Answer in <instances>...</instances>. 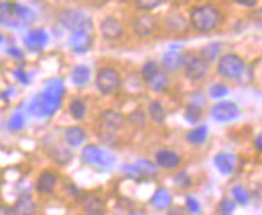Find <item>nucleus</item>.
<instances>
[{
  "label": "nucleus",
  "mask_w": 262,
  "mask_h": 215,
  "mask_svg": "<svg viewBox=\"0 0 262 215\" xmlns=\"http://www.w3.org/2000/svg\"><path fill=\"white\" fill-rule=\"evenodd\" d=\"M161 67H159V64L156 63V61H146L143 66H142V69H140V76H142V79H143V82H146L148 79L150 77H153Z\"/></svg>",
  "instance_id": "38"
},
{
  "label": "nucleus",
  "mask_w": 262,
  "mask_h": 215,
  "mask_svg": "<svg viewBox=\"0 0 262 215\" xmlns=\"http://www.w3.org/2000/svg\"><path fill=\"white\" fill-rule=\"evenodd\" d=\"M7 53L11 56V58H15V60H23V58H25V55H23V52H21L19 49H16V47H10V49L7 50Z\"/></svg>",
  "instance_id": "44"
},
{
  "label": "nucleus",
  "mask_w": 262,
  "mask_h": 215,
  "mask_svg": "<svg viewBox=\"0 0 262 215\" xmlns=\"http://www.w3.org/2000/svg\"><path fill=\"white\" fill-rule=\"evenodd\" d=\"M246 71L245 60L236 53L221 55L217 60V74L225 81H240Z\"/></svg>",
  "instance_id": "4"
},
{
  "label": "nucleus",
  "mask_w": 262,
  "mask_h": 215,
  "mask_svg": "<svg viewBox=\"0 0 262 215\" xmlns=\"http://www.w3.org/2000/svg\"><path fill=\"white\" fill-rule=\"evenodd\" d=\"M211 117L219 124L233 122L240 117V108L235 101H219L211 108Z\"/></svg>",
  "instance_id": "11"
},
{
  "label": "nucleus",
  "mask_w": 262,
  "mask_h": 215,
  "mask_svg": "<svg viewBox=\"0 0 262 215\" xmlns=\"http://www.w3.org/2000/svg\"><path fill=\"white\" fill-rule=\"evenodd\" d=\"M184 117L188 124H191V126H196V124L201 121L203 117V106L200 105H195V103H190L187 105L185 108V112H184Z\"/></svg>",
  "instance_id": "31"
},
{
  "label": "nucleus",
  "mask_w": 262,
  "mask_h": 215,
  "mask_svg": "<svg viewBox=\"0 0 262 215\" xmlns=\"http://www.w3.org/2000/svg\"><path fill=\"white\" fill-rule=\"evenodd\" d=\"M15 213L18 215H34L37 212V204L29 195H21L15 202Z\"/></svg>",
  "instance_id": "25"
},
{
  "label": "nucleus",
  "mask_w": 262,
  "mask_h": 215,
  "mask_svg": "<svg viewBox=\"0 0 262 215\" xmlns=\"http://www.w3.org/2000/svg\"><path fill=\"white\" fill-rule=\"evenodd\" d=\"M232 198H233V201L236 202V204H240V206H248L249 199H251V196H249L248 191L240 185L232 188Z\"/></svg>",
  "instance_id": "35"
},
{
  "label": "nucleus",
  "mask_w": 262,
  "mask_h": 215,
  "mask_svg": "<svg viewBox=\"0 0 262 215\" xmlns=\"http://www.w3.org/2000/svg\"><path fill=\"white\" fill-rule=\"evenodd\" d=\"M25 126H26V117L21 111L13 112L11 117L8 119V130H11V132H19Z\"/></svg>",
  "instance_id": "33"
},
{
  "label": "nucleus",
  "mask_w": 262,
  "mask_h": 215,
  "mask_svg": "<svg viewBox=\"0 0 262 215\" xmlns=\"http://www.w3.org/2000/svg\"><path fill=\"white\" fill-rule=\"evenodd\" d=\"M49 156L50 159L58 164V165H66L70 164L71 159H73V151L70 146H64V145H55L53 148L49 151Z\"/></svg>",
  "instance_id": "23"
},
{
  "label": "nucleus",
  "mask_w": 262,
  "mask_h": 215,
  "mask_svg": "<svg viewBox=\"0 0 262 215\" xmlns=\"http://www.w3.org/2000/svg\"><path fill=\"white\" fill-rule=\"evenodd\" d=\"M169 76H167V73L164 71V69H159L153 77H150L148 81L145 82L148 87H150L153 92H166L167 90V87H169Z\"/></svg>",
  "instance_id": "26"
},
{
  "label": "nucleus",
  "mask_w": 262,
  "mask_h": 215,
  "mask_svg": "<svg viewBox=\"0 0 262 215\" xmlns=\"http://www.w3.org/2000/svg\"><path fill=\"white\" fill-rule=\"evenodd\" d=\"M61 103H63V98L55 97L47 92H42L29 101L28 109L34 117H52L55 112L61 108Z\"/></svg>",
  "instance_id": "5"
},
{
  "label": "nucleus",
  "mask_w": 262,
  "mask_h": 215,
  "mask_svg": "<svg viewBox=\"0 0 262 215\" xmlns=\"http://www.w3.org/2000/svg\"><path fill=\"white\" fill-rule=\"evenodd\" d=\"M63 138H64V143L70 146V148H79V146H82L85 143V138H87V133L82 127L79 126H71L64 129V133H63Z\"/></svg>",
  "instance_id": "20"
},
{
  "label": "nucleus",
  "mask_w": 262,
  "mask_h": 215,
  "mask_svg": "<svg viewBox=\"0 0 262 215\" xmlns=\"http://www.w3.org/2000/svg\"><path fill=\"white\" fill-rule=\"evenodd\" d=\"M70 49L74 53H87L92 49V36L89 31H74L70 39Z\"/></svg>",
  "instance_id": "19"
},
{
  "label": "nucleus",
  "mask_w": 262,
  "mask_h": 215,
  "mask_svg": "<svg viewBox=\"0 0 262 215\" xmlns=\"http://www.w3.org/2000/svg\"><path fill=\"white\" fill-rule=\"evenodd\" d=\"M158 165L148 159H139L135 164H129L126 167H122L124 174L129 178L142 182V180H155L158 178Z\"/></svg>",
  "instance_id": "9"
},
{
  "label": "nucleus",
  "mask_w": 262,
  "mask_h": 215,
  "mask_svg": "<svg viewBox=\"0 0 262 215\" xmlns=\"http://www.w3.org/2000/svg\"><path fill=\"white\" fill-rule=\"evenodd\" d=\"M146 112H148V117H150L155 124H158V126H161V124L166 122L167 111L159 100L150 101V103H148V108H146Z\"/></svg>",
  "instance_id": "24"
},
{
  "label": "nucleus",
  "mask_w": 262,
  "mask_h": 215,
  "mask_svg": "<svg viewBox=\"0 0 262 215\" xmlns=\"http://www.w3.org/2000/svg\"><path fill=\"white\" fill-rule=\"evenodd\" d=\"M124 122H126L124 114L115 109H106L98 117L100 129L103 130V133H116L124 127Z\"/></svg>",
  "instance_id": "13"
},
{
  "label": "nucleus",
  "mask_w": 262,
  "mask_h": 215,
  "mask_svg": "<svg viewBox=\"0 0 262 215\" xmlns=\"http://www.w3.org/2000/svg\"><path fill=\"white\" fill-rule=\"evenodd\" d=\"M81 207H82L84 213H87V215H103L106 210L105 201L95 193H89V195L82 196Z\"/></svg>",
  "instance_id": "17"
},
{
  "label": "nucleus",
  "mask_w": 262,
  "mask_h": 215,
  "mask_svg": "<svg viewBox=\"0 0 262 215\" xmlns=\"http://www.w3.org/2000/svg\"><path fill=\"white\" fill-rule=\"evenodd\" d=\"M71 81L76 87H85L90 81V69L85 64H77L71 71Z\"/></svg>",
  "instance_id": "27"
},
{
  "label": "nucleus",
  "mask_w": 262,
  "mask_h": 215,
  "mask_svg": "<svg viewBox=\"0 0 262 215\" xmlns=\"http://www.w3.org/2000/svg\"><path fill=\"white\" fill-rule=\"evenodd\" d=\"M185 207L190 213H200L201 212V206H200V202L196 198H193V196H187L185 198Z\"/></svg>",
  "instance_id": "42"
},
{
  "label": "nucleus",
  "mask_w": 262,
  "mask_h": 215,
  "mask_svg": "<svg viewBox=\"0 0 262 215\" xmlns=\"http://www.w3.org/2000/svg\"><path fill=\"white\" fill-rule=\"evenodd\" d=\"M182 210H184V209H180V207H176V209H170V210H169V213H184V212H182Z\"/></svg>",
  "instance_id": "48"
},
{
  "label": "nucleus",
  "mask_w": 262,
  "mask_h": 215,
  "mask_svg": "<svg viewBox=\"0 0 262 215\" xmlns=\"http://www.w3.org/2000/svg\"><path fill=\"white\" fill-rule=\"evenodd\" d=\"M208 132H209L208 126H196L195 129H191L185 135V140H187V143H190L193 146H200L208 140Z\"/></svg>",
  "instance_id": "29"
},
{
  "label": "nucleus",
  "mask_w": 262,
  "mask_h": 215,
  "mask_svg": "<svg viewBox=\"0 0 262 215\" xmlns=\"http://www.w3.org/2000/svg\"><path fill=\"white\" fill-rule=\"evenodd\" d=\"M70 114L76 121H81V119L85 117V114H87V105H85V101L82 98L71 100V103H70Z\"/></svg>",
  "instance_id": "30"
},
{
  "label": "nucleus",
  "mask_w": 262,
  "mask_h": 215,
  "mask_svg": "<svg viewBox=\"0 0 262 215\" xmlns=\"http://www.w3.org/2000/svg\"><path fill=\"white\" fill-rule=\"evenodd\" d=\"M134 4L140 11H153L163 4V0H134Z\"/></svg>",
  "instance_id": "39"
},
{
  "label": "nucleus",
  "mask_w": 262,
  "mask_h": 215,
  "mask_svg": "<svg viewBox=\"0 0 262 215\" xmlns=\"http://www.w3.org/2000/svg\"><path fill=\"white\" fill-rule=\"evenodd\" d=\"M43 92L52 93V95L60 97V98H64V85H63V81H61V79H50V81L45 82Z\"/></svg>",
  "instance_id": "32"
},
{
  "label": "nucleus",
  "mask_w": 262,
  "mask_h": 215,
  "mask_svg": "<svg viewBox=\"0 0 262 215\" xmlns=\"http://www.w3.org/2000/svg\"><path fill=\"white\" fill-rule=\"evenodd\" d=\"M34 19H36V13L28 5L13 2V0L0 2V26L10 29H21L28 28Z\"/></svg>",
  "instance_id": "1"
},
{
  "label": "nucleus",
  "mask_w": 262,
  "mask_h": 215,
  "mask_svg": "<svg viewBox=\"0 0 262 215\" xmlns=\"http://www.w3.org/2000/svg\"><path fill=\"white\" fill-rule=\"evenodd\" d=\"M122 84V77L118 69L111 66L100 67L95 76V87L101 95H113L116 93Z\"/></svg>",
  "instance_id": "6"
},
{
  "label": "nucleus",
  "mask_w": 262,
  "mask_h": 215,
  "mask_svg": "<svg viewBox=\"0 0 262 215\" xmlns=\"http://www.w3.org/2000/svg\"><path fill=\"white\" fill-rule=\"evenodd\" d=\"M236 164L238 159L232 153H217L214 156V167L225 177L232 175L236 171Z\"/></svg>",
  "instance_id": "18"
},
{
  "label": "nucleus",
  "mask_w": 262,
  "mask_h": 215,
  "mask_svg": "<svg viewBox=\"0 0 262 215\" xmlns=\"http://www.w3.org/2000/svg\"><path fill=\"white\" fill-rule=\"evenodd\" d=\"M235 207H236V202L230 198H224L221 202H219V206H217V210L219 213H224V215H230L235 212Z\"/></svg>",
  "instance_id": "41"
},
{
  "label": "nucleus",
  "mask_w": 262,
  "mask_h": 215,
  "mask_svg": "<svg viewBox=\"0 0 262 215\" xmlns=\"http://www.w3.org/2000/svg\"><path fill=\"white\" fill-rule=\"evenodd\" d=\"M155 164L159 169H166V171H174L182 164V156L172 150H159L155 154Z\"/></svg>",
  "instance_id": "15"
},
{
  "label": "nucleus",
  "mask_w": 262,
  "mask_h": 215,
  "mask_svg": "<svg viewBox=\"0 0 262 215\" xmlns=\"http://www.w3.org/2000/svg\"><path fill=\"white\" fill-rule=\"evenodd\" d=\"M182 69H184L187 79L190 81H203V79H206L208 73H209V63L204 61L200 53H184V66H182Z\"/></svg>",
  "instance_id": "8"
},
{
  "label": "nucleus",
  "mask_w": 262,
  "mask_h": 215,
  "mask_svg": "<svg viewBox=\"0 0 262 215\" xmlns=\"http://www.w3.org/2000/svg\"><path fill=\"white\" fill-rule=\"evenodd\" d=\"M188 21L195 31L201 34H208L219 28V25L222 22V11L212 4H204L195 7L190 11Z\"/></svg>",
  "instance_id": "2"
},
{
  "label": "nucleus",
  "mask_w": 262,
  "mask_h": 215,
  "mask_svg": "<svg viewBox=\"0 0 262 215\" xmlns=\"http://www.w3.org/2000/svg\"><path fill=\"white\" fill-rule=\"evenodd\" d=\"M15 213V209L10 207V206H5V204H0V215H13Z\"/></svg>",
  "instance_id": "46"
},
{
  "label": "nucleus",
  "mask_w": 262,
  "mask_h": 215,
  "mask_svg": "<svg viewBox=\"0 0 262 215\" xmlns=\"http://www.w3.org/2000/svg\"><path fill=\"white\" fill-rule=\"evenodd\" d=\"M161 66L163 69L169 74V73H177L179 69H182L184 66V53H180L177 50H169L161 60Z\"/></svg>",
  "instance_id": "21"
},
{
  "label": "nucleus",
  "mask_w": 262,
  "mask_h": 215,
  "mask_svg": "<svg viewBox=\"0 0 262 215\" xmlns=\"http://www.w3.org/2000/svg\"><path fill=\"white\" fill-rule=\"evenodd\" d=\"M81 159L85 165L100 169V171H108L116 162V157L111 151L101 148L98 145H87L82 148Z\"/></svg>",
  "instance_id": "3"
},
{
  "label": "nucleus",
  "mask_w": 262,
  "mask_h": 215,
  "mask_svg": "<svg viewBox=\"0 0 262 215\" xmlns=\"http://www.w3.org/2000/svg\"><path fill=\"white\" fill-rule=\"evenodd\" d=\"M229 92H230V90H229V87H227V85H224V84H214L209 88V97L214 98V100H222L224 97L229 95Z\"/></svg>",
  "instance_id": "40"
},
{
  "label": "nucleus",
  "mask_w": 262,
  "mask_h": 215,
  "mask_svg": "<svg viewBox=\"0 0 262 215\" xmlns=\"http://www.w3.org/2000/svg\"><path fill=\"white\" fill-rule=\"evenodd\" d=\"M235 2H236L238 5L245 7V8H254V7L257 5L259 0H235Z\"/></svg>",
  "instance_id": "45"
},
{
  "label": "nucleus",
  "mask_w": 262,
  "mask_h": 215,
  "mask_svg": "<svg viewBox=\"0 0 262 215\" xmlns=\"http://www.w3.org/2000/svg\"><path fill=\"white\" fill-rule=\"evenodd\" d=\"M49 45V34L43 29H29L25 36V47L29 52H42Z\"/></svg>",
  "instance_id": "14"
},
{
  "label": "nucleus",
  "mask_w": 262,
  "mask_h": 215,
  "mask_svg": "<svg viewBox=\"0 0 262 215\" xmlns=\"http://www.w3.org/2000/svg\"><path fill=\"white\" fill-rule=\"evenodd\" d=\"M100 34L106 42H118L124 36V26L116 16H105L100 22Z\"/></svg>",
  "instance_id": "12"
},
{
  "label": "nucleus",
  "mask_w": 262,
  "mask_h": 215,
  "mask_svg": "<svg viewBox=\"0 0 262 215\" xmlns=\"http://www.w3.org/2000/svg\"><path fill=\"white\" fill-rule=\"evenodd\" d=\"M150 206L158 210H166L172 206V195L166 188H158L150 198Z\"/></svg>",
  "instance_id": "22"
},
{
  "label": "nucleus",
  "mask_w": 262,
  "mask_h": 215,
  "mask_svg": "<svg viewBox=\"0 0 262 215\" xmlns=\"http://www.w3.org/2000/svg\"><path fill=\"white\" fill-rule=\"evenodd\" d=\"M126 121L130 124V126H134L137 129H142V127L146 126V114H145L142 109H135V111H132L130 114L126 117Z\"/></svg>",
  "instance_id": "34"
},
{
  "label": "nucleus",
  "mask_w": 262,
  "mask_h": 215,
  "mask_svg": "<svg viewBox=\"0 0 262 215\" xmlns=\"http://www.w3.org/2000/svg\"><path fill=\"white\" fill-rule=\"evenodd\" d=\"M172 182L176 183V186H179L180 189H187L193 185V180L191 175L187 171H180L172 177Z\"/></svg>",
  "instance_id": "36"
},
{
  "label": "nucleus",
  "mask_w": 262,
  "mask_h": 215,
  "mask_svg": "<svg viewBox=\"0 0 262 215\" xmlns=\"http://www.w3.org/2000/svg\"><path fill=\"white\" fill-rule=\"evenodd\" d=\"M58 22L68 31H90L92 29V19H90L81 10H63L58 13Z\"/></svg>",
  "instance_id": "7"
},
{
  "label": "nucleus",
  "mask_w": 262,
  "mask_h": 215,
  "mask_svg": "<svg viewBox=\"0 0 262 215\" xmlns=\"http://www.w3.org/2000/svg\"><path fill=\"white\" fill-rule=\"evenodd\" d=\"M0 186H2V177H0Z\"/></svg>",
  "instance_id": "51"
},
{
  "label": "nucleus",
  "mask_w": 262,
  "mask_h": 215,
  "mask_svg": "<svg viewBox=\"0 0 262 215\" xmlns=\"http://www.w3.org/2000/svg\"><path fill=\"white\" fill-rule=\"evenodd\" d=\"M166 25H167V28L170 29V31H180V29H184L185 26H187V21H185V18L182 16V15H170V16H167L166 18Z\"/></svg>",
  "instance_id": "37"
},
{
  "label": "nucleus",
  "mask_w": 262,
  "mask_h": 215,
  "mask_svg": "<svg viewBox=\"0 0 262 215\" xmlns=\"http://www.w3.org/2000/svg\"><path fill=\"white\" fill-rule=\"evenodd\" d=\"M130 26H132V32L137 37L148 39L155 36V32L158 31V19L153 15H150V11H142L140 15H137L132 19Z\"/></svg>",
  "instance_id": "10"
},
{
  "label": "nucleus",
  "mask_w": 262,
  "mask_h": 215,
  "mask_svg": "<svg viewBox=\"0 0 262 215\" xmlns=\"http://www.w3.org/2000/svg\"><path fill=\"white\" fill-rule=\"evenodd\" d=\"M106 2V0H94V4H95V7H100V5H103Z\"/></svg>",
  "instance_id": "49"
},
{
  "label": "nucleus",
  "mask_w": 262,
  "mask_h": 215,
  "mask_svg": "<svg viewBox=\"0 0 262 215\" xmlns=\"http://www.w3.org/2000/svg\"><path fill=\"white\" fill-rule=\"evenodd\" d=\"M254 145H256L257 151H260V153H262V135H259V137L254 140Z\"/></svg>",
  "instance_id": "47"
},
{
  "label": "nucleus",
  "mask_w": 262,
  "mask_h": 215,
  "mask_svg": "<svg viewBox=\"0 0 262 215\" xmlns=\"http://www.w3.org/2000/svg\"><path fill=\"white\" fill-rule=\"evenodd\" d=\"M221 55H222V43L221 42H211L208 45H204V47H201V50H200V56L208 63L219 60Z\"/></svg>",
  "instance_id": "28"
},
{
  "label": "nucleus",
  "mask_w": 262,
  "mask_h": 215,
  "mask_svg": "<svg viewBox=\"0 0 262 215\" xmlns=\"http://www.w3.org/2000/svg\"><path fill=\"white\" fill-rule=\"evenodd\" d=\"M4 42V36H2V34H0V43H2Z\"/></svg>",
  "instance_id": "50"
},
{
  "label": "nucleus",
  "mask_w": 262,
  "mask_h": 215,
  "mask_svg": "<svg viewBox=\"0 0 262 215\" xmlns=\"http://www.w3.org/2000/svg\"><path fill=\"white\" fill-rule=\"evenodd\" d=\"M15 77H16V81L18 82H21L23 85H29V76L26 74V71L23 69V67H18V69L15 71Z\"/></svg>",
  "instance_id": "43"
},
{
  "label": "nucleus",
  "mask_w": 262,
  "mask_h": 215,
  "mask_svg": "<svg viewBox=\"0 0 262 215\" xmlns=\"http://www.w3.org/2000/svg\"><path fill=\"white\" fill-rule=\"evenodd\" d=\"M58 180L60 177L56 175L53 171H43L42 174H39L37 180H36V189L39 195H52L53 191L58 186Z\"/></svg>",
  "instance_id": "16"
}]
</instances>
